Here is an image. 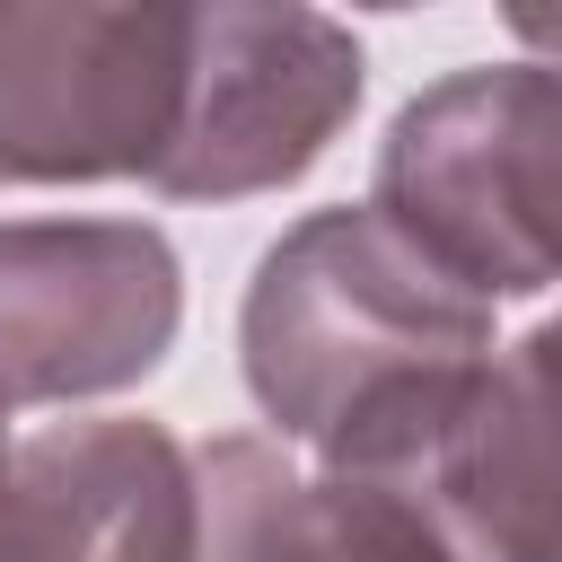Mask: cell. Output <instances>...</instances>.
<instances>
[{
  "label": "cell",
  "mask_w": 562,
  "mask_h": 562,
  "mask_svg": "<svg viewBox=\"0 0 562 562\" xmlns=\"http://www.w3.org/2000/svg\"><path fill=\"white\" fill-rule=\"evenodd\" d=\"M184 334V255L158 220H0V404L79 413L140 386Z\"/></svg>",
  "instance_id": "5b68a950"
},
{
  "label": "cell",
  "mask_w": 562,
  "mask_h": 562,
  "mask_svg": "<svg viewBox=\"0 0 562 562\" xmlns=\"http://www.w3.org/2000/svg\"><path fill=\"white\" fill-rule=\"evenodd\" d=\"M202 553L193 562H465L413 483L307 474L290 448L237 430L193 448Z\"/></svg>",
  "instance_id": "ba28073f"
},
{
  "label": "cell",
  "mask_w": 562,
  "mask_h": 562,
  "mask_svg": "<svg viewBox=\"0 0 562 562\" xmlns=\"http://www.w3.org/2000/svg\"><path fill=\"white\" fill-rule=\"evenodd\" d=\"M492 307L369 202L290 220L237 299V369L263 439L307 474L413 483L492 369Z\"/></svg>",
  "instance_id": "6da1fadb"
},
{
  "label": "cell",
  "mask_w": 562,
  "mask_h": 562,
  "mask_svg": "<svg viewBox=\"0 0 562 562\" xmlns=\"http://www.w3.org/2000/svg\"><path fill=\"white\" fill-rule=\"evenodd\" d=\"M184 44L176 0H0V184H149Z\"/></svg>",
  "instance_id": "3957f363"
},
{
  "label": "cell",
  "mask_w": 562,
  "mask_h": 562,
  "mask_svg": "<svg viewBox=\"0 0 562 562\" xmlns=\"http://www.w3.org/2000/svg\"><path fill=\"white\" fill-rule=\"evenodd\" d=\"M413 492L465 562H562V307L492 351Z\"/></svg>",
  "instance_id": "52a82bcc"
},
{
  "label": "cell",
  "mask_w": 562,
  "mask_h": 562,
  "mask_svg": "<svg viewBox=\"0 0 562 562\" xmlns=\"http://www.w3.org/2000/svg\"><path fill=\"white\" fill-rule=\"evenodd\" d=\"M369 53L325 9L202 0L184 44V105L167 158L149 167L158 202H255L299 184L360 114Z\"/></svg>",
  "instance_id": "277c9868"
},
{
  "label": "cell",
  "mask_w": 562,
  "mask_h": 562,
  "mask_svg": "<svg viewBox=\"0 0 562 562\" xmlns=\"http://www.w3.org/2000/svg\"><path fill=\"white\" fill-rule=\"evenodd\" d=\"M369 211L483 307L562 290V61L509 53L413 88L378 132Z\"/></svg>",
  "instance_id": "7a4b0ae2"
},
{
  "label": "cell",
  "mask_w": 562,
  "mask_h": 562,
  "mask_svg": "<svg viewBox=\"0 0 562 562\" xmlns=\"http://www.w3.org/2000/svg\"><path fill=\"white\" fill-rule=\"evenodd\" d=\"M509 35H518V53H553L562 61V9H509Z\"/></svg>",
  "instance_id": "9c48e42d"
},
{
  "label": "cell",
  "mask_w": 562,
  "mask_h": 562,
  "mask_svg": "<svg viewBox=\"0 0 562 562\" xmlns=\"http://www.w3.org/2000/svg\"><path fill=\"white\" fill-rule=\"evenodd\" d=\"M202 465L167 422L70 413L18 430L0 474V562H193Z\"/></svg>",
  "instance_id": "8992f818"
}]
</instances>
